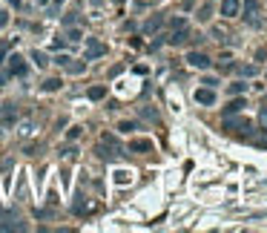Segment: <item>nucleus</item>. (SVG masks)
<instances>
[{"mask_svg":"<svg viewBox=\"0 0 267 233\" xmlns=\"http://www.w3.org/2000/svg\"><path fill=\"white\" fill-rule=\"evenodd\" d=\"M9 75H17V78L26 75V61H23L20 55H12V58H9Z\"/></svg>","mask_w":267,"mask_h":233,"instance_id":"nucleus-5","label":"nucleus"},{"mask_svg":"<svg viewBox=\"0 0 267 233\" xmlns=\"http://www.w3.org/2000/svg\"><path fill=\"white\" fill-rule=\"evenodd\" d=\"M29 132H32V121H23V124H20V135H29Z\"/></svg>","mask_w":267,"mask_h":233,"instance_id":"nucleus-26","label":"nucleus"},{"mask_svg":"<svg viewBox=\"0 0 267 233\" xmlns=\"http://www.w3.org/2000/svg\"><path fill=\"white\" fill-rule=\"evenodd\" d=\"M256 15H259V0H244V17L256 23Z\"/></svg>","mask_w":267,"mask_h":233,"instance_id":"nucleus-11","label":"nucleus"},{"mask_svg":"<svg viewBox=\"0 0 267 233\" xmlns=\"http://www.w3.org/2000/svg\"><path fill=\"white\" fill-rule=\"evenodd\" d=\"M244 89H247V84H233V87H230V92H233V95H241Z\"/></svg>","mask_w":267,"mask_h":233,"instance_id":"nucleus-24","label":"nucleus"},{"mask_svg":"<svg viewBox=\"0 0 267 233\" xmlns=\"http://www.w3.org/2000/svg\"><path fill=\"white\" fill-rule=\"evenodd\" d=\"M15 121H17V109L12 104H6V107L0 109V124L9 127V124H15Z\"/></svg>","mask_w":267,"mask_h":233,"instance_id":"nucleus-8","label":"nucleus"},{"mask_svg":"<svg viewBox=\"0 0 267 233\" xmlns=\"http://www.w3.org/2000/svg\"><path fill=\"white\" fill-rule=\"evenodd\" d=\"M115 3H124V0H115Z\"/></svg>","mask_w":267,"mask_h":233,"instance_id":"nucleus-34","label":"nucleus"},{"mask_svg":"<svg viewBox=\"0 0 267 233\" xmlns=\"http://www.w3.org/2000/svg\"><path fill=\"white\" fill-rule=\"evenodd\" d=\"M170 26H173V29H181V26H187V23H184V17H173V21H170Z\"/></svg>","mask_w":267,"mask_h":233,"instance_id":"nucleus-25","label":"nucleus"},{"mask_svg":"<svg viewBox=\"0 0 267 233\" xmlns=\"http://www.w3.org/2000/svg\"><path fill=\"white\" fill-rule=\"evenodd\" d=\"M241 109H244V101H241V98H233V101L224 107V115H233V112H241Z\"/></svg>","mask_w":267,"mask_h":233,"instance_id":"nucleus-13","label":"nucleus"},{"mask_svg":"<svg viewBox=\"0 0 267 233\" xmlns=\"http://www.w3.org/2000/svg\"><path fill=\"white\" fill-rule=\"evenodd\" d=\"M224 130H230V132H241V135H253V130H250V121H247L244 115H224Z\"/></svg>","mask_w":267,"mask_h":233,"instance_id":"nucleus-1","label":"nucleus"},{"mask_svg":"<svg viewBox=\"0 0 267 233\" xmlns=\"http://www.w3.org/2000/svg\"><path fill=\"white\" fill-rule=\"evenodd\" d=\"M98 156L112 161V159H118V156H121V147H118V141L112 139V135H104L101 144H98Z\"/></svg>","mask_w":267,"mask_h":233,"instance_id":"nucleus-2","label":"nucleus"},{"mask_svg":"<svg viewBox=\"0 0 267 233\" xmlns=\"http://www.w3.org/2000/svg\"><path fill=\"white\" fill-rule=\"evenodd\" d=\"M60 89V78H46L44 81V92H58Z\"/></svg>","mask_w":267,"mask_h":233,"instance_id":"nucleus-14","label":"nucleus"},{"mask_svg":"<svg viewBox=\"0 0 267 233\" xmlns=\"http://www.w3.org/2000/svg\"><path fill=\"white\" fill-rule=\"evenodd\" d=\"M101 55H107V46H104L98 37H89V44H87V61H95V58H101Z\"/></svg>","mask_w":267,"mask_h":233,"instance_id":"nucleus-3","label":"nucleus"},{"mask_svg":"<svg viewBox=\"0 0 267 233\" xmlns=\"http://www.w3.org/2000/svg\"><path fill=\"white\" fill-rule=\"evenodd\" d=\"M241 12V0H221V15L224 17H236Z\"/></svg>","mask_w":267,"mask_h":233,"instance_id":"nucleus-7","label":"nucleus"},{"mask_svg":"<svg viewBox=\"0 0 267 233\" xmlns=\"http://www.w3.org/2000/svg\"><path fill=\"white\" fill-rule=\"evenodd\" d=\"M60 3H64V0H55V6H60Z\"/></svg>","mask_w":267,"mask_h":233,"instance_id":"nucleus-32","label":"nucleus"},{"mask_svg":"<svg viewBox=\"0 0 267 233\" xmlns=\"http://www.w3.org/2000/svg\"><path fill=\"white\" fill-rule=\"evenodd\" d=\"M80 37H84V35H80V29H78V26H72V29L66 32V41H69V44H78Z\"/></svg>","mask_w":267,"mask_h":233,"instance_id":"nucleus-15","label":"nucleus"},{"mask_svg":"<svg viewBox=\"0 0 267 233\" xmlns=\"http://www.w3.org/2000/svg\"><path fill=\"white\" fill-rule=\"evenodd\" d=\"M259 72V66H253V64H247V66H241V75L244 78H253V75Z\"/></svg>","mask_w":267,"mask_h":233,"instance_id":"nucleus-19","label":"nucleus"},{"mask_svg":"<svg viewBox=\"0 0 267 233\" xmlns=\"http://www.w3.org/2000/svg\"><path fill=\"white\" fill-rule=\"evenodd\" d=\"M64 23H66V26H75V23H78V12H72V15H66V17H64Z\"/></svg>","mask_w":267,"mask_h":233,"instance_id":"nucleus-22","label":"nucleus"},{"mask_svg":"<svg viewBox=\"0 0 267 233\" xmlns=\"http://www.w3.org/2000/svg\"><path fill=\"white\" fill-rule=\"evenodd\" d=\"M195 104H201V107H213V104H216V92H213V89L210 87H204V89H195Z\"/></svg>","mask_w":267,"mask_h":233,"instance_id":"nucleus-4","label":"nucleus"},{"mask_svg":"<svg viewBox=\"0 0 267 233\" xmlns=\"http://www.w3.org/2000/svg\"><path fill=\"white\" fill-rule=\"evenodd\" d=\"M66 135H69V139H78V135H80V127H72V130H69V132H66Z\"/></svg>","mask_w":267,"mask_h":233,"instance_id":"nucleus-27","label":"nucleus"},{"mask_svg":"<svg viewBox=\"0 0 267 233\" xmlns=\"http://www.w3.org/2000/svg\"><path fill=\"white\" fill-rule=\"evenodd\" d=\"M187 41H190L187 26H181V29H173V37H170V44H173V46H181V44H187Z\"/></svg>","mask_w":267,"mask_h":233,"instance_id":"nucleus-10","label":"nucleus"},{"mask_svg":"<svg viewBox=\"0 0 267 233\" xmlns=\"http://www.w3.org/2000/svg\"><path fill=\"white\" fill-rule=\"evenodd\" d=\"M118 130H121V132H130V130H135V124H132V121H121V124H118Z\"/></svg>","mask_w":267,"mask_h":233,"instance_id":"nucleus-23","label":"nucleus"},{"mask_svg":"<svg viewBox=\"0 0 267 233\" xmlns=\"http://www.w3.org/2000/svg\"><path fill=\"white\" fill-rule=\"evenodd\" d=\"M6 23H9V15H6V12H3V9H0V29H3Z\"/></svg>","mask_w":267,"mask_h":233,"instance_id":"nucleus-28","label":"nucleus"},{"mask_svg":"<svg viewBox=\"0 0 267 233\" xmlns=\"http://www.w3.org/2000/svg\"><path fill=\"white\" fill-rule=\"evenodd\" d=\"M204 84H207L210 89H216V87H218V81H216V78H204Z\"/></svg>","mask_w":267,"mask_h":233,"instance_id":"nucleus-29","label":"nucleus"},{"mask_svg":"<svg viewBox=\"0 0 267 233\" xmlns=\"http://www.w3.org/2000/svg\"><path fill=\"white\" fill-rule=\"evenodd\" d=\"M104 95H107V87H92L89 89V98H92V101H101Z\"/></svg>","mask_w":267,"mask_h":233,"instance_id":"nucleus-16","label":"nucleus"},{"mask_svg":"<svg viewBox=\"0 0 267 233\" xmlns=\"http://www.w3.org/2000/svg\"><path fill=\"white\" fill-rule=\"evenodd\" d=\"M66 66H69V72H75V75H80L87 69V64H66Z\"/></svg>","mask_w":267,"mask_h":233,"instance_id":"nucleus-21","label":"nucleus"},{"mask_svg":"<svg viewBox=\"0 0 267 233\" xmlns=\"http://www.w3.org/2000/svg\"><path fill=\"white\" fill-rule=\"evenodd\" d=\"M141 115H144V118H150V121H158V112H155L152 107H141Z\"/></svg>","mask_w":267,"mask_h":233,"instance_id":"nucleus-18","label":"nucleus"},{"mask_svg":"<svg viewBox=\"0 0 267 233\" xmlns=\"http://www.w3.org/2000/svg\"><path fill=\"white\" fill-rule=\"evenodd\" d=\"M161 23H164V17H161V15L150 17V21L144 23V35H152V32H158V29H161Z\"/></svg>","mask_w":267,"mask_h":233,"instance_id":"nucleus-12","label":"nucleus"},{"mask_svg":"<svg viewBox=\"0 0 267 233\" xmlns=\"http://www.w3.org/2000/svg\"><path fill=\"white\" fill-rule=\"evenodd\" d=\"M187 64L193 66V69H207L210 58L204 55V52H190V55H187Z\"/></svg>","mask_w":267,"mask_h":233,"instance_id":"nucleus-6","label":"nucleus"},{"mask_svg":"<svg viewBox=\"0 0 267 233\" xmlns=\"http://www.w3.org/2000/svg\"><path fill=\"white\" fill-rule=\"evenodd\" d=\"M32 61H35V64H37V66H40V69H44V66H46V64H49V61H46V55H44V52H37V49H35V52H32Z\"/></svg>","mask_w":267,"mask_h":233,"instance_id":"nucleus-17","label":"nucleus"},{"mask_svg":"<svg viewBox=\"0 0 267 233\" xmlns=\"http://www.w3.org/2000/svg\"><path fill=\"white\" fill-rule=\"evenodd\" d=\"M69 61H72V58H69L66 52H60V55H55V64H58V66H66V64H69Z\"/></svg>","mask_w":267,"mask_h":233,"instance_id":"nucleus-20","label":"nucleus"},{"mask_svg":"<svg viewBox=\"0 0 267 233\" xmlns=\"http://www.w3.org/2000/svg\"><path fill=\"white\" fill-rule=\"evenodd\" d=\"M37 3H49V0H37Z\"/></svg>","mask_w":267,"mask_h":233,"instance_id":"nucleus-33","label":"nucleus"},{"mask_svg":"<svg viewBox=\"0 0 267 233\" xmlns=\"http://www.w3.org/2000/svg\"><path fill=\"white\" fill-rule=\"evenodd\" d=\"M130 150L132 153H152V141L150 139H135V141H130Z\"/></svg>","mask_w":267,"mask_h":233,"instance_id":"nucleus-9","label":"nucleus"},{"mask_svg":"<svg viewBox=\"0 0 267 233\" xmlns=\"http://www.w3.org/2000/svg\"><path fill=\"white\" fill-rule=\"evenodd\" d=\"M9 3H12V6H15V9H17V6H20V0H9Z\"/></svg>","mask_w":267,"mask_h":233,"instance_id":"nucleus-31","label":"nucleus"},{"mask_svg":"<svg viewBox=\"0 0 267 233\" xmlns=\"http://www.w3.org/2000/svg\"><path fill=\"white\" fill-rule=\"evenodd\" d=\"M259 121H261V127H267V107L261 109V115H259Z\"/></svg>","mask_w":267,"mask_h":233,"instance_id":"nucleus-30","label":"nucleus"}]
</instances>
